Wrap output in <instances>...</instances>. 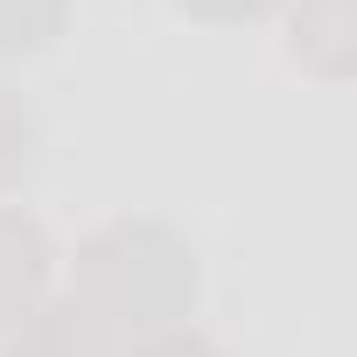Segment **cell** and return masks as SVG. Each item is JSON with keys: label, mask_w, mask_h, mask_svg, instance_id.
Segmentation results:
<instances>
[{"label": "cell", "mask_w": 357, "mask_h": 357, "mask_svg": "<svg viewBox=\"0 0 357 357\" xmlns=\"http://www.w3.org/2000/svg\"><path fill=\"white\" fill-rule=\"evenodd\" d=\"M77 308H91L119 343L175 329L197 301V259L168 225H112L77 252Z\"/></svg>", "instance_id": "6da1fadb"}, {"label": "cell", "mask_w": 357, "mask_h": 357, "mask_svg": "<svg viewBox=\"0 0 357 357\" xmlns=\"http://www.w3.org/2000/svg\"><path fill=\"white\" fill-rule=\"evenodd\" d=\"M50 266H56V252H50L43 225L22 218V211H0V336H15L43 308Z\"/></svg>", "instance_id": "7a4b0ae2"}, {"label": "cell", "mask_w": 357, "mask_h": 357, "mask_svg": "<svg viewBox=\"0 0 357 357\" xmlns=\"http://www.w3.org/2000/svg\"><path fill=\"white\" fill-rule=\"evenodd\" d=\"M8 357H119V336H112L91 308H77V301L63 294V301H43V308L15 329Z\"/></svg>", "instance_id": "3957f363"}, {"label": "cell", "mask_w": 357, "mask_h": 357, "mask_svg": "<svg viewBox=\"0 0 357 357\" xmlns=\"http://www.w3.org/2000/svg\"><path fill=\"white\" fill-rule=\"evenodd\" d=\"M350 43H357L350 0H301V8H294V56L315 63L322 77L350 70Z\"/></svg>", "instance_id": "277c9868"}, {"label": "cell", "mask_w": 357, "mask_h": 357, "mask_svg": "<svg viewBox=\"0 0 357 357\" xmlns=\"http://www.w3.org/2000/svg\"><path fill=\"white\" fill-rule=\"evenodd\" d=\"M29 168H36V112H29L22 91L0 84V197H8Z\"/></svg>", "instance_id": "5b68a950"}, {"label": "cell", "mask_w": 357, "mask_h": 357, "mask_svg": "<svg viewBox=\"0 0 357 357\" xmlns=\"http://www.w3.org/2000/svg\"><path fill=\"white\" fill-rule=\"evenodd\" d=\"M63 8H70V0H0V56L43 50L63 29Z\"/></svg>", "instance_id": "8992f818"}, {"label": "cell", "mask_w": 357, "mask_h": 357, "mask_svg": "<svg viewBox=\"0 0 357 357\" xmlns=\"http://www.w3.org/2000/svg\"><path fill=\"white\" fill-rule=\"evenodd\" d=\"M119 357H225L211 336H197L190 322H175V329H147L133 343H119Z\"/></svg>", "instance_id": "52a82bcc"}, {"label": "cell", "mask_w": 357, "mask_h": 357, "mask_svg": "<svg viewBox=\"0 0 357 357\" xmlns=\"http://www.w3.org/2000/svg\"><path fill=\"white\" fill-rule=\"evenodd\" d=\"M175 8H190L197 22H259L273 0H175Z\"/></svg>", "instance_id": "ba28073f"}]
</instances>
